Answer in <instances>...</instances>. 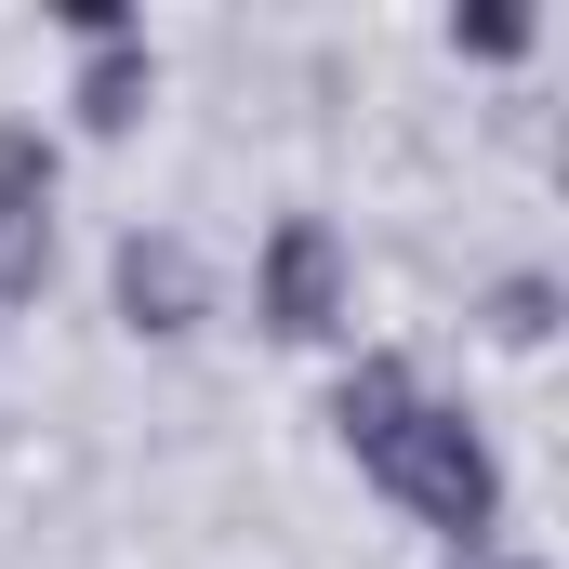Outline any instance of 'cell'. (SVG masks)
<instances>
[{
    "instance_id": "8",
    "label": "cell",
    "mask_w": 569,
    "mask_h": 569,
    "mask_svg": "<svg viewBox=\"0 0 569 569\" xmlns=\"http://www.w3.org/2000/svg\"><path fill=\"white\" fill-rule=\"evenodd\" d=\"M503 569H530V557H503Z\"/></svg>"
},
{
    "instance_id": "5",
    "label": "cell",
    "mask_w": 569,
    "mask_h": 569,
    "mask_svg": "<svg viewBox=\"0 0 569 569\" xmlns=\"http://www.w3.org/2000/svg\"><path fill=\"white\" fill-rule=\"evenodd\" d=\"M120 305H133V331H199V266H186V239H120Z\"/></svg>"
},
{
    "instance_id": "6",
    "label": "cell",
    "mask_w": 569,
    "mask_h": 569,
    "mask_svg": "<svg viewBox=\"0 0 569 569\" xmlns=\"http://www.w3.org/2000/svg\"><path fill=\"white\" fill-rule=\"evenodd\" d=\"M411 411H425V385H411V358H358V371H345V385H331V437H345V450H358V463H371V450H385V437L411 425Z\"/></svg>"
},
{
    "instance_id": "3",
    "label": "cell",
    "mask_w": 569,
    "mask_h": 569,
    "mask_svg": "<svg viewBox=\"0 0 569 569\" xmlns=\"http://www.w3.org/2000/svg\"><path fill=\"white\" fill-rule=\"evenodd\" d=\"M53 266V133L0 120V305H27Z\"/></svg>"
},
{
    "instance_id": "7",
    "label": "cell",
    "mask_w": 569,
    "mask_h": 569,
    "mask_svg": "<svg viewBox=\"0 0 569 569\" xmlns=\"http://www.w3.org/2000/svg\"><path fill=\"white\" fill-rule=\"evenodd\" d=\"M543 305H557V291H543V279H517V291H503V318H490V331H503V345H543V331H557Z\"/></svg>"
},
{
    "instance_id": "1",
    "label": "cell",
    "mask_w": 569,
    "mask_h": 569,
    "mask_svg": "<svg viewBox=\"0 0 569 569\" xmlns=\"http://www.w3.org/2000/svg\"><path fill=\"white\" fill-rule=\"evenodd\" d=\"M371 477H385L425 530H450V543H477V530L503 517V463H490V437L463 425V411H437V398L385 437V450H371Z\"/></svg>"
},
{
    "instance_id": "2",
    "label": "cell",
    "mask_w": 569,
    "mask_h": 569,
    "mask_svg": "<svg viewBox=\"0 0 569 569\" xmlns=\"http://www.w3.org/2000/svg\"><path fill=\"white\" fill-rule=\"evenodd\" d=\"M252 318H266L279 345H318V331H345V239H331L318 212H291L279 239H266V266H252Z\"/></svg>"
},
{
    "instance_id": "4",
    "label": "cell",
    "mask_w": 569,
    "mask_h": 569,
    "mask_svg": "<svg viewBox=\"0 0 569 569\" xmlns=\"http://www.w3.org/2000/svg\"><path fill=\"white\" fill-rule=\"evenodd\" d=\"M80 40H93V67H80V120H93V133H133V120H146V80H159L146 40L120 27V13H80Z\"/></svg>"
}]
</instances>
